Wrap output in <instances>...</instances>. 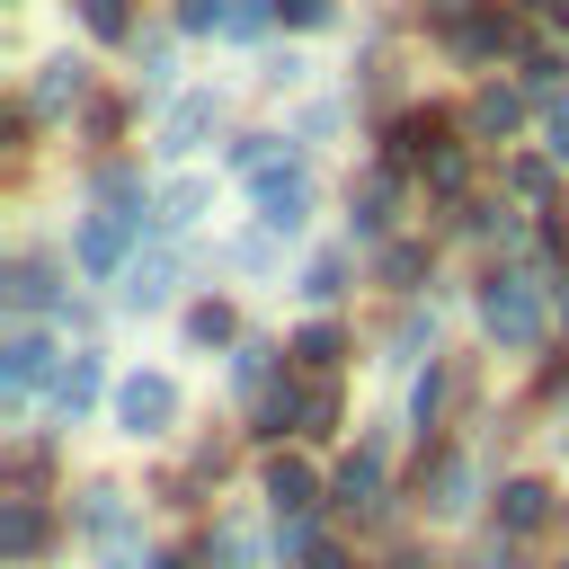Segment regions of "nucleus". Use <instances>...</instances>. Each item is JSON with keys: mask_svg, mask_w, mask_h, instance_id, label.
<instances>
[{"mask_svg": "<svg viewBox=\"0 0 569 569\" xmlns=\"http://www.w3.org/2000/svg\"><path fill=\"white\" fill-rule=\"evenodd\" d=\"M169 418H178V382L169 373H124L116 382V427L124 436H169Z\"/></svg>", "mask_w": 569, "mask_h": 569, "instance_id": "nucleus-1", "label": "nucleus"}, {"mask_svg": "<svg viewBox=\"0 0 569 569\" xmlns=\"http://www.w3.org/2000/svg\"><path fill=\"white\" fill-rule=\"evenodd\" d=\"M480 320H489V338H498V347H533V338H542V302H533L516 276H489Z\"/></svg>", "mask_w": 569, "mask_h": 569, "instance_id": "nucleus-2", "label": "nucleus"}, {"mask_svg": "<svg viewBox=\"0 0 569 569\" xmlns=\"http://www.w3.org/2000/svg\"><path fill=\"white\" fill-rule=\"evenodd\" d=\"M142 231V213H116V222H80V240H71V258L89 267V276H116V258H124V240Z\"/></svg>", "mask_w": 569, "mask_h": 569, "instance_id": "nucleus-3", "label": "nucleus"}, {"mask_svg": "<svg viewBox=\"0 0 569 569\" xmlns=\"http://www.w3.org/2000/svg\"><path fill=\"white\" fill-rule=\"evenodd\" d=\"M213 116H222V107H213L204 89H196V98H178V107H169V124H160V151H169V160H178V151H196V142L213 133Z\"/></svg>", "mask_w": 569, "mask_h": 569, "instance_id": "nucleus-4", "label": "nucleus"}, {"mask_svg": "<svg viewBox=\"0 0 569 569\" xmlns=\"http://www.w3.org/2000/svg\"><path fill=\"white\" fill-rule=\"evenodd\" d=\"M302 204H311V187H302L293 169H284V178H276V169L258 178V213H267V231H302Z\"/></svg>", "mask_w": 569, "mask_h": 569, "instance_id": "nucleus-5", "label": "nucleus"}, {"mask_svg": "<svg viewBox=\"0 0 569 569\" xmlns=\"http://www.w3.org/2000/svg\"><path fill=\"white\" fill-rule=\"evenodd\" d=\"M542 516H551V489H542V480H507V489H498V525H507V533H533Z\"/></svg>", "mask_w": 569, "mask_h": 569, "instance_id": "nucleus-6", "label": "nucleus"}, {"mask_svg": "<svg viewBox=\"0 0 569 569\" xmlns=\"http://www.w3.org/2000/svg\"><path fill=\"white\" fill-rule=\"evenodd\" d=\"M0 365H9V391H36V382H44V365H53V347H44L36 329H18V338L0 347Z\"/></svg>", "mask_w": 569, "mask_h": 569, "instance_id": "nucleus-7", "label": "nucleus"}, {"mask_svg": "<svg viewBox=\"0 0 569 569\" xmlns=\"http://www.w3.org/2000/svg\"><path fill=\"white\" fill-rule=\"evenodd\" d=\"M0 551H9V560H36V551H44V516H36V498H9V525H0Z\"/></svg>", "mask_w": 569, "mask_h": 569, "instance_id": "nucleus-8", "label": "nucleus"}, {"mask_svg": "<svg viewBox=\"0 0 569 569\" xmlns=\"http://www.w3.org/2000/svg\"><path fill=\"white\" fill-rule=\"evenodd\" d=\"M267 507H276V516H302V507H311V471H302V462H267Z\"/></svg>", "mask_w": 569, "mask_h": 569, "instance_id": "nucleus-9", "label": "nucleus"}, {"mask_svg": "<svg viewBox=\"0 0 569 569\" xmlns=\"http://www.w3.org/2000/svg\"><path fill=\"white\" fill-rule=\"evenodd\" d=\"M80 89H89V62L53 53V62H44V80H36V107H62V98H80Z\"/></svg>", "mask_w": 569, "mask_h": 569, "instance_id": "nucleus-10", "label": "nucleus"}, {"mask_svg": "<svg viewBox=\"0 0 569 569\" xmlns=\"http://www.w3.org/2000/svg\"><path fill=\"white\" fill-rule=\"evenodd\" d=\"M53 400H62V418H80V409L98 400V356H71L62 382H53Z\"/></svg>", "mask_w": 569, "mask_h": 569, "instance_id": "nucleus-11", "label": "nucleus"}, {"mask_svg": "<svg viewBox=\"0 0 569 569\" xmlns=\"http://www.w3.org/2000/svg\"><path fill=\"white\" fill-rule=\"evenodd\" d=\"M525 107H516V89H480V107H471V133H507Z\"/></svg>", "mask_w": 569, "mask_h": 569, "instance_id": "nucleus-12", "label": "nucleus"}, {"mask_svg": "<svg viewBox=\"0 0 569 569\" xmlns=\"http://www.w3.org/2000/svg\"><path fill=\"white\" fill-rule=\"evenodd\" d=\"M471 507V462H445L436 471V516H462Z\"/></svg>", "mask_w": 569, "mask_h": 569, "instance_id": "nucleus-13", "label": "nucleus"}, {"mask_svg": "<svg viewBox=\"0 0 569 569\" xmlns=\"http://www.w3.org/2000/svg\"><path fill=\"white\" fill-rule=\"evenodd\" d=\"M80 18H89V36H133V9L124 0H80Z\"/></svg>", "mask_w": 569, "mask_h": 569, "instance_id": "nucleus-14", "label": "nucleus"}, {"mask_svg": "<svg viewBox=\"0 0 569 569\" xmlns=\"http://www.w3.org/2000/svg\"><path fill=\"white\" fill-rule=\"evenodd\" d=\"M160 293H169V258H151V267L124 276V302H160Z\"/></svg>", "mask_w": 569, "mask_h": 569, "instance_id": "nucleus-15", "label": "nucleus"}, {"mask_svg": "<svg viewBox=\"0 0 569 569\" xmlns=\"http://www.w3.org/2000/svg\"><path fill=\"white\" fill-rule=\"evenodd\" d=\"M44 293H53V284H44V267H9V302H18V311H36Z\"/></svg>", "mask_w": 569, "mask_h": 569, "instance_id": "nucleus-16", "label": "nucleus"}, {"mask_svg": "<svg viewBox=\"0 0 569 569\" xmlns=\"http://www.w3.org/2000/svg\"><path fill=\"white\" fill-rule=\"evenodd\" d=\"M338 347H347V338H338L329 320H320V329H302V365H338Z\"/></svg>", "mask_w": 569, "mask_h": 569, "instance_id": "nucleus-17", "label": "nucleus"}, {"mask_svg": "<svg viewBox=\"0 0 569 569\" xmlns=\"http://www.w3.org/2000/svg\"><path fill=\"white\" fill-rule=\"evenodd\" d=\"M187 329H196V338H204V347H213V338H231V311H222V302H204V311H196V320H187Z\"/></svg>", "mask_w": 569, "mask_h": 569, "instance_id": "nucleus-18", "label": "nucleus"}, {"mask_svg": "<svg viewBox=\"0 0 569 569\" xmlns=\"http://www.w3.org/2000/svg\"><path fill=\"white\" fill-rule=\"evenodd\" d=\"M222 18H231L222 0H178V27H222Z\"/></svg>", "mask_w": 569, "mask_h": 569, "instance_id": "nucleus-19", "label": "nucleus"}, {"mask_svg": "<svg viewBox=\"0 0 569 569\" xmlns=\"http://www.w3.org/2000/svg\"><path fill=\"white\" fill-rule=\"evenodd\" d=\"M196 204H204V187L187 178V187H169V222H196Z\"/></svg>", "mask_w": 569, "mask_h": 569, "instance_id": "nucleus-20", "label": "nucleus"}, {"mask_svg": "<svg viewBox=\"0 0 569 569\" xmlns=\"http://www.w3.org/2000/svg\"><path fill=\"white\" fill-rule=\"evenodd\" d=\"M302 293H311V302H329V293H338V258H320V267L302 276Z\"/></svg>", "mask_w": 569, "mask_h": 569, "instance_id": "nucleus-21", "label": "nucleus"}, {"mask_svg": "<svg viewBox=\"0 0 569 569\" xmlns=\"http://www.w3.org/2000/svg\"><path fill=\"white\" fill-rule=\"evenodd\" d=\"M276 18H293V27H320V18H329V0H276Z\"/></svg>", "mask_w": 569, "mask_h": 569, "instance_id": "nucleus-22", "label": "nucleus"}, {"mask_svg": "<svg viewBox=\"0 0 569 569\" xmlns=\"http://www.w3.org/2000/svg\"><path fill=\"white\" fill-rule=\"evenodd\" d=\"M551 160H569V107H551Z\"/></svg>", "mask_w": 569, "mask_h": 569, "instance_id": "nucleus-23", "label": "nucleus"}, {"mask_svg": "<svg viewBox=\"0 0 569 569\" xmlns=\"http://www.w3.org/2000/svg\"><path fill=\"white\" fill-rule=\"evenodd\" d=\"M311 569H347V560H338V551H320V560H311Z\"/></svg>", "mask_w": 569, "mask_h": 569, "instance_id": "nucleus-24", "label": "nucleus"}, {"mask_svg": "<svg viewBox=\"0 0 569 569\" xmlns=\"http://www.w3.org/2000/svg\"><path fill=\"white\" fill-rule=\"evenodd\" d=\"M560 453H569V418H560Z\"/></svg>", "mask_w": 569, "mask_h": 569, "instance_id": "nucleus-25", "label": "nucleus"}, {"mask_svg": "<svg viewBox=\"0 0 569 569\" xmlns=\"http://www.w3.org/2000/svg\"><path fill=\"white\" fill-rule=\"evenodd\" d=\"M151 569H178V560H151Z\"/></svg>", "mask_w": 569, "mask_h": 569, "instance_id": "nucleus-26", "label": "nucleus"}]
</instances>
